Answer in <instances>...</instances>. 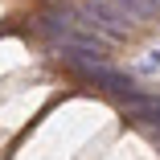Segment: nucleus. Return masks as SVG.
I'll list each match as a JSON object with an SVG mask.
<instances>
[{"instance_id": "f03ea898", "label": "nucleus", "mask_w": 160, "mask_h": 160, "mask_svg": "<svg viewBox=\"0 0 160 160\" xmlns=\"http://www.w3.org/2000/svg\"><path fill=\"white\" fill-rule=\"evenodd\" d=\"M70 62L78 66V74H82V78H90L94 86H103V90L119 94V99H127V94H136V82L127 78V74H119V70H111V66H103L99 58H70Z\"/></svg>"}, {"instance_id": "39448f33", "label": "nucleus", "mask_w": 160, "mask_h": 160, "mask_svg": "<svg viewBox=\"0 0 160 160\" xmlns=\"http://www.w3.org/2000/svg\"><path fill=\"white\" fill-rule=\"evenodd\" d=\"M156 144H160V136H156Z\"/></svg>"}, {"instance_id": "f257e3e1", "label": "nucleus", "mask_w": 160, "mask_h": 160, "mask_svg": "<svg viewBox=\"0 0 160 160\" xmlns=\"http://www.w3.org/2000/svg\"><path fill=\"white\" fill-rule=\"evenodd\" d=\"M78 12H82V21H86L90 29H99L107 41H119V37L132 33V21H127V17L111 4V0H86Z\"/></svg>"}, {"instance_id": "20e7f679", "label": "nucleus", "mask_w": 160, "mask_h": 160, "mask_svg": "<svg viewBox=\"0 0 160 160\" xmlns=\"http://www.w3.org/2000/svg\"><path fill=\"white\" fill-rule=\"evenodd\" d=\"M111 4L127 17V21H148L160 12V0H111Z\"/></svg>"}, {"instance_id": "7ed1b4c3", "label": "nucleus", "mask_w": 160, "mask_h": 160, "mask_svg": "<svg viewBox=\"0 0 160 160\" xmlns=\"http://www.w3.org/2000/svg\"><path fill=\"white\" fill-rule=\"evenodd\" d=\"M123 111H127V119H136V123H156L160 127V94L136 90V94L123 99Z\"/></svg>"}]
</instances>
